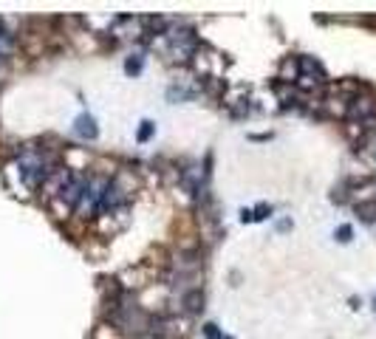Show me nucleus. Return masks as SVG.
<instances>
[{
  "mask_svg": "<svg viewBox=\"0 0 376 339\" xmlns=\"http://www.w3.org/2000/svg\"><path fill=\"white\" fill-rule=\"evenodd\" d=\"M12 49H15V40H12L9 29H6L4 23H0V63H4V60H9Z\"/></svg>",
  "mask_w": 376,
  "mask_h": 339,
  "instance_id": "f03ea898",
  "label": "nucleus"
},
{
  "mask_svg": "<svg viewBox=\"0 0 376 339\" xmlns=\"http://www.w3.org/2000/svg\"><path fill=\"white\" fill-rule=\"evenodd\" d=\"M77 133H80L82 139H94V136H96V122H94L91 116H80V119H77Z\"/></svg>",
  "mask_w": 376,
  "mask_h": 339,
  "instance_id": "7ed1b4c3",
  "label": "nucleus"
},
{
  "mask_svg": "<svg viewBox=\"0 0 376 339\" xmlns=\"http://www.w3.org/2000/svg\"><path fill=\"white\" fill-rule=\"evenodd\" d=\"M142 124H144V127L139 130V139L144 141V139H150V133H153V124H150V122H142Z\"/></svg>",
  "mask_w": 376,
  "mask_h": 339,
  "instance_id": "39448f33",
  "label": "nucleus"
},
{
  "mask_svg": "<svg viewBox=\"0 0 376 339\" xmlns=\"http://www.w3.org/2000/svg\"><path fill=\"white\" fill-rule=\"evenodd\" d=\"M348 113H351V116H359V119H368V116L376 113V105H373L370 99H353Z\"/></svg>",
  "mask_w": 376,
  "mask_h": 339,
  "instance_id": "f257e3e1",
  "label": "nucleus"
},
{
  "mask_svg": "<svg viewBox=\"0 0 376 339\" xmlns=\"http://www.w3.org/2000/svg\"><path fill=\"white\" fill-rule=\"evenodd\" d=\"M365 147H368V153L376 158V133H370V136L365 139Z\"/></svg>",
  "mask_w": 376,
  "mask_h": 339,
  "instance_id": "20e7f679",
  "label": "nucleus"
},
{
  "mask_svg": "<svg viewBox=\"0 0 376 339\" xmlns=\"http://www.w3.org/2000/svg\"><path fill=\"white\" fill-rule=\"evenodd\" d=\"M337 235H339V241H351V226H342Z\"/></svg>",
  "mask_w": 376,
  "mask_h": 339,
  "instance_id": "423d86ee",
  "label": "nucleus"
}]
</instances>
